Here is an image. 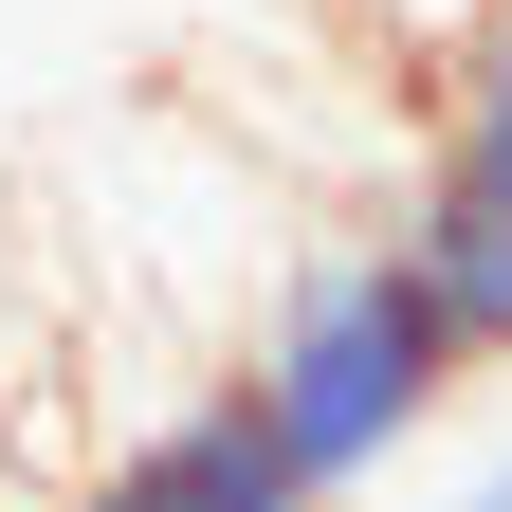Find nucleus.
<instances>
[{
	"label": "nucleus",
	"mask_w": 512,
	"mask_h": 512,
	"mask_svg": "<svg viewBox=\"0 0 512 512\" xmlns=\"http://www.w3.org/2000/svg\"><path fill=\"white\" fill-rule=\"evenodd\" d=\"M19 348H37V311H19V275H0V384H19Z\"/></svg>",
	"instance_id": "20e7f679"
},
{
	"label": "nucleus",
	"mask_w": 512,
	"mask_h": 512,
	"mask_svg": "<svg viewBox=\"0 0 512 512\" xmlns=\"http://www.w3.org/2000/svg\"><path fill=\"white\" fill-rule=\"evenodd\" d=\"M403 202H458V220H494V238H512V0L458 37V74H439V147H421Z\"/></svg>",
	"instance_id": "7ed1b4c3"
},
{
	"label": "nucleus",
	"mask_w": 512,
	"mask_h": 512,
	"mask_svg": "<svg viewBox=\"0 0 512 512\" xmlns=\"http://www.w3.org/2000/svg\"><path fill=\"white\" fill-rule=\"evenodd\" d=\"M238 384H256V421H275V458L311 476V512H330V494H366L384 458H403L476 366H458V330L421 311L403 238H330V256H293V275H275Z\"/></svg>",
	"instance_id": "f257e3e1"
},
{
	"label": "nucleus",
	"mask_w": 512,
	"mask_h": 512,
	"mask_svg": "<svg viewBox=\"0 0 512 512\" xmlns=\"http://www.w3.org/2000/svg\"><path fill=\"white\" fill-rule=\"evenodd\" d=\"M74 512H311V476L275 458V421H256V384L220 366L202 403H165L128 439L110 476H74Z\"/></svg>",
	"instance_id": "f03ea898"
},
{
	"label": "nucleus",
	"mask_w": 512,
	"mask_h": 512,
	"mask_svg": "<svg viewBox=\"0 0 512 512\" xmlns=\"http://www.w3.org/2000/svg\"><path fill=\"white\" fill-rule=\"evenodd\" d=\"M476 512H512V476H494V494H476Z\"/></svg>",
	"instance_id": "39448f33"
}]
</instances>
